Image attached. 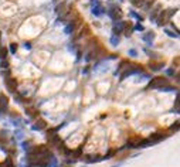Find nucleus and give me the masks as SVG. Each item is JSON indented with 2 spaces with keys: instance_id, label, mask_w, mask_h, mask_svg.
<instances>
[{
  "instance_id": "obj_10",
  "label": "nucleus",
  "mask_w": 180,
  "mask_h": 167,
  "mask_svg": "<svg viewBox=\"0 0 180 167\" xmlns=\"http://www.w3.org/2000/svg\"><path fill=\"white\" fill-rule=\"evenodd\" d=\"M160 10H162V6L160 4L155 6V9H153L152 13H150V20H156V17H157V14L160 13Z\"/></svg>"
},
{
  "instance_id": "obj_17",
  "label": "nucleus",
  "mask_w": 180,
  "mask_h": 167,
  "mask_svg": "<svg viewBox=\"0 0 180 167\" xmlns=\"http://www.w3.org/2000/svg\"><path fill=\"white\" fill-rule=\"evenodd\" d=\"M43 127H44V125H43V123H40V125L37 123V125H34V126H33V129H34V130H41Z\"/></svg>"
},
{
  "instance_id": "obj_12",
  "label": "nucleus",
  "mask_w": 180,
  "mask_h": 167,
  "mask_svg": "<svg viewBox=\"0 0 180 167\" xmlns=\"http://www.w3.org/2000/svg\"><path fill=\"white\" fill-rule=\"evenodd\" d=\"M177 89L176 88H172V86H160L159 88V92H176Z\"/></svg>"
},
{
  "instance_id": "obj_21",
  "label": "nucleus",
  "mask_w": 180,
  "mask_h": 167,
  "mask_svg": "<svg viewBox=\"0 0 180 167\" xmlns=\"http://www.w3.org/2000/svg\"><path fill=\"white\" fill-rule=\"evenodd\" d=\"M98 4H101L98 0H92V1H91V6H98Z\"/></svg>"
},
{
  "instance_id": "obj_13",
  "label": "nucleus",
  "mask_w": 180,
  "mask_h": 167,
  "mask_svg": "<svg viewBox=\"0 0 180 167\" xmlns=\"http://www.w3.org/2000/svg\"><path fill=\"white\" fill-rule=\"evenodd\" d=\"M111 44H112V46H118V44H119V36H115V34H114V36L111 37Z\"/></svg>"
},
{
  "instance_id": "obj_1",
  "label": "nucleus",
  "mask_w": 180,
  "mask_h": 167,
  "mask_svg": "<svg viewBox=\"0 0 180 167\" xmlns=\"http://www.w3.org/2000/svg\"><path fill=\"white\" fill-rule=\"evenodd\" d=\"M167 84V79L166 78H153L152 81L149 82V85H148V89H159L160 86H165Z\"/></svg>"
},
{
  "instance_id": "obj_2",
  "label": "nucleus",
  "mask_w": 180,
  "mask_h": 167,
  "mask_svg": "<svg viewBox=\"0 0 180 167\" xmlns=\"http://www.w3.org/2000/svg\"><path fill=\"white\" fill-rule=\"evenodd\" d=\"M136 74H142V70H140V68H136V67H133V68H126L125 72L121 74V81L126 79V78L130 75H136Z\"/></svg>"
},
{
  "instance_id": "obj_19",
  "label": "nucleus",
  "mask_w": 180,
  "mask_h": 167,
  "mask_svg": "<svg viewBox=\"0 0 180 167\" xmlns=\"http://www.w3.org/2000/svg\"><path fill=\"white\" fill-rule=\"evenodd\" d=\"M3 58H6V50L0 48V60H3Z\"/></svg>"
},
{
  "instance_id": "obj_3",
  "label": "nucleus",
  "mask_w": 180,
  "mask_h": 167,
  "mask_svg": "<svg viewBox=\"0 0 180 167\" xmlns=\"http://www.w3.org/2000/svg\"><path fill=\"white\" fill-rule=\"evenodd\" d=\"M108 16H109L112 20L118 21V19H121V16H122V11H121L119 7H116V6H111V9L108 10Z\"/></svg>"
},
{
  "instance_id": "obj_8",
  "label": "nucleus",
  "mask_w": 180,
  "mask_h": 167,
  "mask_svg": "<svg viewBox=\"0 0 180 167\" xmlns=\"http://www.w3.org/2000/svg\"><path fill=\"white\" fill-rule=\"evenodd\" d=\"M104 11H105V9H104V7H102L101 4H98V6H92V14L96 16V17L102 16V14H104Z\"/></svg>"
},
{
  "instance_id": "obj_16",
  "label": "nucleus",
  "mask_w": 180,
  "mask_h": 167,
  "mask_svg": "<svg viewBox=\"0 0 180 167\" xmlns=\"http://www.w3.org/2000/svg\"><path fill=\"white\" fill-rule=\"evenodd\" d=\"M128 54H129L130 57H133V58H136V57H138V51L133 50V48H130V50L128 51Z\"/></svg>"
},
{
  "instance_id": "obj_9",
  "label": "nucleus",
  "mask_w": 180,
  "mask_h": 167,
  "mask_svg": "<svg viewBox=\"0 0 180 167\" xmlns=\"http://www.w3.org/2000/svg\"><path fill=\"white\" fill-rule=\"evenodd\" d=\"M65 7H67V3H65V1H63L61 4L57 6V7H55V11H57V14L64 16L65 13H67V10H65Z\"/></svg>"
},
{
  "instance_id": "obj_11",
  "label": "nucleus",
  "mask_w": 180,
  "mask_h": 167,
  "mask_svg": "<svg viewBox=\"0 0 180 167\" xmlns=\"http://www.w3.org/2000/svg\"><path fill=\"white\" fill-rule=\"evenodd\" d=\"M74 28H75V24H74V23H72V21H71V23H68V24H67V27L64 28L65 34H71V33L74 31Z\"/></svg>"
},
{
  "instance_id": "obj_15",
  "label": "nucleus",
  "mask_w": 180,
  "mask_h": 167,
  "mask_svg": "<svg viewBox=\"0 0 180 167\" xmlns=\"http://www.w3.org/2000/svg\"><path fill=\"white\" fill-rule=\"evenodd\" d=\"M132 3H133L136 7H140V6H143L146 3V0H132Z\"/></svg>"
},
{
  "instance_id": "obj_7",
  "label": "nucleus",
  "mask_w": 180,
  "mask_h": 167,
  "mask_svg": "<svg viewBox=\"0 0 180 167\" xmlns=\"http://www.w3.org/2000/svg\"><path fill=\"white\" fill-rule=\"evenodd\" d=\"M7 109V98L3 94H0V115Z\"/></svg>"
},
{
  "instance_id": "obj_4",
  "label": "nucleus",
  "mask_w": 180,
  "mask_h": 167,
  "mask_svg": "<svg viewBox=\"0 0 180 167\" xmlns=\"http://www.w3.org/2000/svg\"><path fill=\"white\" fill-rule=\"evenodd\" d=\"M125 25H126L125 21H115V24L112 27V33H114L115 36H119L121 33L125 30Z\"/></svg>"
},
{
  "instance_id": "obj_22",
  "label": "nucleus",
  "mask_w": 180,
  "mask_h": 167,
  "mask_svg": "<svg viewBox=\"0 0 180 167\" xmlns=\"http://www.w3.org/2000/svg\"><path fill=\"white\" fill-rule=\"evenodd\" d=\"M166 74H167V75H175V71H173V70H167Z\"/></svg>"
},
{
  "instance_id": "obj_18",
  "label": "nucleus",
  "mask_w": 180,
  "mask_h": 167,
  "mask_svg": "<svg viewBox=\"0 0 180 167\" xmlns=\"http://www.w3.org/2000/svg\"><path fill=\"white\" fill-rule=\"evenodd\" d=\"M10 51H11V54H16V51H17V46H16V44H10Z\"/></svg>"
},
{
  "instance_id": "obj_20",
  "label": "nucleus",
  "mask_w": 180,
  "mask_h": 167,
  "mask_svg": "<svg viewBox=\"0 0 180 167\" xmlns=\"http://www.w3.org/2000/svg\"><path fill=\"white\" fill-rule=\"evenodd\" d=\"M135 30H138V31H143V30H145V27H143L142 24H136V25H135Z\"/></svg>"
},
{
  "instance_id": "obj_25",
  "label": "nucleus",
  "mask_w": 180,
  "mask_h": 167,
  "mask_svg": "<svg viewBox=\"0 0 180 167\" xmlns=\"http://www.w3.org/2000/svg\"><path fill=\"white\" fill-rule=\"evenodd\" d=\"M119 1H122V0H119Z\"/></svg>"
},
{
  "instance_id": "obj_24",
  "label": "nucleus",
  "mask_w": 180,
  "mask_h": 167,
  "mask_svg": "<svg viewBox=\"0 0 180 167\" xmlns=\"http://www.w3.org/2000/svg\"><path fill=\"white\" fill-rule=\"evenodd\" d=\"M54 1H58V0H54Z\"/></svg>"
},
{
  "instance_id": "obj_14",
  "label": "nucleus",
  "mask_w": 180,
  "mask_h": 167,
  "mask_svg": "<svg viewBox=\"0 0 180 167\" xmlns=\"http://www.w3.org/2000/svg\"><path fill=\"white\" fill-rule=\"evenodd\" d=\"M165 33L169 37H172V38H177L179 37V33H173V31H170V30H165Z\"/></svg>"
},
{
  "instance_id": "obj_5",
  "label": "nucleus",
  "mask_w": 180,
  "mask_h": 167,
  "mask_svg": "<svg viewBox=\"0 0 180 167\" xmlns=\"http://www.w3.org/2000/svg\"><path fill=\"white\" fill-rule=\"evenodd\" d=\"M142 40L145 41L148 46H153V40H155V33L153 31H148V33H145L143 36H142Z\"/></svg>"
},
{
  "instance_id": "obj_6",
  "label": "nucleus",
  "mask_w": 180,
  "mask_h": 167,
  "mask_svg": "<svg viewBox=\"0 0 180 167\" xmlns=\"http://www.w3.org/2000/svg\"><path fill=\"white\" fill-rule=\"evenodd\" d=\"M166 20H167L166 11H160L159 14H157V17H156V23H157V25H163V24H166V23H165Z\"/></svg>"
},
{
  "instance_id": "obj_23",
  "label": "nucleus",
  "mask_w": 180,
  "mask_h": 167,
  "mask_svg": "<svg viewBox=\"0 0 180 167\" xmlns=\"http://www.w3.org/2000/svg\"><path fill=\"white\" fill-rule=\"evenodd\" d=\"M24 48H26V50H30V48H31V44H30V43H26V44H24Z\"/></svg>"
}]
</instances>
